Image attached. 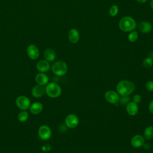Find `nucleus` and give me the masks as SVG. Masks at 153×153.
<instances>
[{
    "instance_id": "obj_1",
    "label": "nucleus",
    "mask_w": 153,
    "mask_h": 153,
    "mask_svg": "<svg viewBox=\"0 0 153 153\" xmlns=\"http://www.w3.org/2000/svg\"><path fill=\"white\" fill-rule=\"evenodd\" d=\"M117 92L121 96H129L135 90L134 84L128 80H121L118 82L116 86Z\"/></svg>"
},
{
    "instance_id": "obj_2",
    "label": "nucleus",
    "mask_w": 153,
    "mask_h": 153,
    "mask_svg": "<svg viewBox=\"0 0 153 153\" xmlns=\"http://www.w3.org/2000/svg\"><path fill=\"white\" fill-rule=\"evenodd\" d=\"M119 27L121 30L125 32H130L134 30L136 27V23L133 18L130 16L123 17L119 22Z\"/></svg>"
},
{
    "instance_id": "obj_3",
    "label": "nucleus",
    "mask_w": 153,
    "mask_h": 153,
    "mask_svg": "<svg viewBox=\"0 0 153 153\" xmlns=\"http://www.w3.org/2000/svg\"><path fill=\"white\" fill-rule=\"evenodd\" d=\"M46 94L51 98H56L62 93L61 87L55 82H50L45 88Z\"/></svg>"
},
{
    "instance_id": "obj_4",
    "label": "nucleus",
    "mask_w": 153,
    "mask_h": 153,
    "mask_svg": "<svg viewBox=\"0 0 153 153\" xmlns=\"http://www.w3.org/2000/svg\"><path fill=\"white\" fill-rule=\"evenodd\" d=\"M53 72L57 76H63L68 71V66L66 63L63 61H57L53 63L51 66Z\"/></svg>"
},
{
    "instance_id": "obj_5",
    "label": "nucleus",
    "mask_w": 153,
    "mask_h": 153,
    "mask_svg": "<svg viewBox=\"0 0 153 153\" xmlns=\"http://www.w3.org/2000/svg\"><path fill=\"white\" fill-rule=\"evenodd\" d=\"M17 106L22 111H26L30 108V100L25 96H20L16 100Z\"/></svg>"
},
{
    "instance_id": "obj_6",
    "label": "nucleus",
    "mask_w": 153,
    "mask_h": 153,
    "mask_svg": "<svg viewBox=\"0 0 153 153\" xmlns=\"http://www.w3.org/2000/svg\"><path fill=\"white\" fill-rule=\"evenodd\" d=\"M65 123L66 127L68 128H74L76 127L79 124V118L76 115L74 114H70L66 117Z\"/></svg>"
},
{
    "instance_id": "obj_7",
    "label": "nucleus",
    "mask_w": 153,
    "mask_h": 153,
    "mask_svg": "<svg viewBox=\"0 0 153 153\" xmlns=\"http://www.w3.org/2000/svg\"><path fill=\"white\" fill-rule=\"evenodd\" d=\"M38 136L42 140H48L51 136V130L47 125H42L38 129Z\"/></svg>"
},
{
    "instance_id": "obj_8",
    "label": "nucleus",
    "mask_w": 153,
    "mask_h": 153,
    "mask_svg": "<svg viewBox=\"0 0 153 153\" xmlns=\"http://www.w3.org/2000/svg\"><path fill=\"white\" fill-rule=\"evenodd\" d=\"M120 95L113 90H108L105 93V98L107 102L111 104H117L119 102Z\"/></svg>"
},
{
    "instance_id": "obj_9",
    "label": "nucleus",
    "mask_w": 153,
    "mask_h": 153,
    "mask_svg": "<svg viewBox=\"0 0 153 153\" xmlns=\"http://www.w3.org/2000/svg\"><path fill=\"white\" fill-rule=\"evenodd\" d=\"M145 142V139L140 134H136L133 136L130 140L131 146L135 148H139L143 146Z\"/></svg>"
},
{
    "instance_id": "obj_10",
    "label": "nucleus",
    "mask_w": 153,
    "mask_h": 153,
    "mask_svg": "<svg viewBox=\"0 0 153 153\" xmlns=\"http://www.w3.org/2000/svg\"><path fill=\"white\" fill-rule=\"evenodd\" d=\"M26 52L28 57L32 60L38 59L39 56V51L38 47L33 44H30L27 47Z\"/></svg>"
},
{
    "instance_id": "obj_11",
    "label": "nucleus",
    "mask_w": 153,
    "mask_h": 153,
    "mask_svg": "<svg viewBox=\"0 0 153 153\" xmlns=\"http://www.w3.org/2000/svg\"><path fill=\"white\" fill-rule=\"evenodd\" d=\"M126 111L127 114L131 116L136 115L139 111V106L137 103L130 102L126 105Z\"/></svg>"
},
{
    "instance_id": "obj_12",
    "label": "nucleus",
    "mask_w": 153,
    "mask_h": 153,
    "mask_svg": "<svg viewBox=\"0 0 153 153\" xmlns=\"http://www.w3.org/2000/svg\"><path fill=\"white\" fill-rule=\"evenodd\" d=\"M31 93L32 95L36 98L41 97L45 93V88L44 86L38 84L32 88Z\"/></svg>"
},
{
    "instance_id": "obj_13",
    "label": "nucleus",
    "mask_w": 153,
    "mask_h": 153,
    "mask_svg": "<svg viewBox=\"0 0 153 153\" xmlns=\"http://www.w3.org/2000/svg\"><path fill=\"white\" fill-rule=\"evenodd\" d=\"M36 68L38 71L42 73L47 72L50 68V63L45 60H41L38 61L36 65Z\"/></svg>"
},
{
    "instance_id": "obj_14",
    "label": "nucleus",
    "mask_w": 153,
    "mask_h": 153,
    "mask_svg": "<svg viewBox=\"0 0 153 153\" xmlns=\"http://www.w3.org/2000/svg\"><path fill=\"white\" fill-rule=\"evenodd\" d=\"M68 38L71 43L76 44L79 40V33L76 29H71L68 33Z\"/></svg>"
},
{
    "instance_id": "obj_15",
    "label": "nucleus",
    "mask_w": 153,
    "mask_h": 153,
    "mask_svg": "<svg viewBox=\"0 0 153 153\" xmlns=\"http://www.w3.org/2000/svg\"><path fill=\"white\" fill-rule=\"evenodd\" d=\"M138 28L142 33H148L152 30V26L149 22L146 21H142L139 24Z\"/></svg>"
},
{
    "instance_id": "obj_16",
    "label": "nucleus",
    "mask_w": 153,
    "mask_h": 153,
    "mask_svg": "<svg viewBox=\"0 0 153 153\" xmlns=\"http://www.w3.org/2000/svg\"><path fill=\"white\" fill-rule=\"evenodd\" d=\"M35 81L36 83L41 85H45L48 82V77L44 73H39L35 76Z\"/></svg>"
},
{
    "instance_id": "obj_17",
    "label": "nucleus",
    "mask_w": 153,
    "mask_h": 153,
    "mask_svg": "<svg viewBox=\"0 0 153 153\" xmlns=\"http://www.w3.org/2000/svg\"><path fill=\"white\" fill-rule=\"evenodd\" d=\"M30 111L32 114L37 115L41 112L43 109V105L39 102H36L30 106Z\"/></svg>"
},
{
    "instance_id": "obj_18",
    "label": "nucleus",
    "mask_w": 153,
    "mask_h": 153,
    "mask_svg": "<svg viewBox=\"0 0 153 153\" xmlns=\"http://www.w3.org/2000/svg\"><path fill=\"white\" fill-rule=\"evenodd\" d=\"M44 56L45 60L49 62H53L56 59V53L55 51L50 48H46L44 53Z\"/></svg>"
},
{
    "instance_id": "obj_19",
    "label": "nucleus",
    "mask_w": 153,
    "mask_h": 153,
    "mask_svg": "<svg viewBox=\"0 0 153 153\" xmlns=\"http://www.w3.org/2000/svg\"><path fill=\"white\" fill-rule=\"evenodd\" d=\"M143 137L146 140H150L153 138V126H149L145 128Z\"/></svg>"
},
{
    "instance_id": "obj_20",
    "label": "nucleus",
    "mask_w": 153,
    "mask_h": 153,
    "mask_svg": "<svg viewBox=\"0 0 153 153\" xmlns=\"http://www.w3.org/2000/svg\"><path fill=\"white\" fill-rule=\"evenodd\" d=\"M28 117H29L28 112L26 111H22L20 112L17 116L18 120L21 123H23L27 121V120L28 119Z\"/></svg>"
},
{
    "instance_id": "obj_21",
    "label": "nucleus",
    "mask_w": 153,
    "mask_h": 153,
    "mask_svg": "<svg viewBox=\"0 0 153 153\" xmlns=\"http://www.w3.org/2000/svg\"><path fill=\"white\" fill-rule=\"evenodd\" d=\"M153 65V58L152 57H146L142 63L143 66L146 69L150 68Z\"/></svg>"
},
{
    "instance_id": "obj_22",
    "label": "nucleus",
    "mask_w": 153,
    "mask_h": 153,
    "mask_svg": "<svg viewBox=\"0 0 153 153\" xmlns=\"http://www.w3.org/2000/svg\"><path fill=\"white\" fill-rule=\"evenodd\" d=\"M138 33L136 30H133L128 35V39L131 42H134L137 40Z\"/></svg>"
},
{
    "instance_id": "obj_23",
    "label": "nucleus",
    "mask_w": 153,
    "mask_h": 153,
    "mask_svg": "<svg viewBox=\"0 0 153 153\" xmlns=\"http://www.w3.org/2000/svg\"><path fill=\"white\" fill-rule=\"evenodd\" d=\"M118 13V7L116 5H113L111 7L109 10V13L111 16L115 17L117 15Z\"/></svg>"
},
{
    "instance_id": "obj_24",
    "label": "nucleus",
    "mask_w": 153,
    "mask_h": 153,
    "mask_svg": "<svg viewBox=\"0 0 153 153\" xmlns=\"http://www.w3.org/2000/svg\"><path fill=\"white\" fill-rule=\"evenodd\" d=\"M130 102V98L129 96H124L120 97L119 102L122 105H126Z\"/></svg>"
},
{
    "instance_id": "obj_25",
    "label": "nucleus",
    "mask_w": 153,
    "mask_h": 153,
    "mask_svg": "<svg viewBox=\"0 0 153 153\" xmlns=\"http://www.w3.org/2000/svg\"><path fill=\"white\" fill-rule=\"evenodd\" d=\"M145 88L149 91H153V81H149L145 84Z\"/></svg>"
},
{
    "instance_id": "obj_26",
    "label": "nucleus",
    "mask_w": 153,
    "mask_h": 153,
    "mask_svg": "<svg viewBox=\"0 0 153 153\" xmlns=\"http://www.w3.org/2000/svg\"><path fill=\"white\" fill-rule=\"evenodd\" d=\"M132 99H133V102H134V103L138 104V103H139L140 102V101L142 100V97H141V96H140V94H134V95L133 96Z\"/></svg>"
},
{
    "instance_id": "obj_27",
    "label": "nucleus",
    "mask_w": 153,
    "mask_h": 153,
    "mask_svg": "<svg viewBox=\"0 0 153 153\" xmlns=\"http://www.w3.org/2000/svg\"><path fill=\"white\" fill-rule=\"evenodd\" d=\"M148 109H149V111L153 114V100H152L149 103V105H148Z\"/></svg>"
},
{
    "instance_id": "obj_28",
    "label": "nucleus",
    "mask_w": 153,
    "mask_h": 153,
    "mask_svg": "<svg viewBox=\"0 0 153 153\" xmlns=\"http://www.w3.org/2000/svg\"><path fill=\"white\" fill-rule=\"evenodd\" d=\"M143 148L144 149H145L146 151H149L151 149V145L149 143H144V144L143 145Z\"/></svg>"
},
{
    "instance_id": "obj_29",
    "label": "nucleus",
    "mask_w": 153,
    "mask_h": 153,
    "mask_svg": "<svg viewBox=\"0 0 153 153\" xmlns=\"http://www.w3.org/2000/svg\"><path fill=\"white\" fill-rule=\"evenodd\" d=\"M137 2H139V3H145L148 0H136Z\"/></svg>"
},
{
    "instance_id": "obj_30",
    "label": "nucleus",
    "mask_w": 153,
    "mask_h": 153,
    "mask_svg": "<svg viewBox=\"0 0 153 153\" xmlns=\"http://www.w3.org/2000/svg\"><path fill=\"white\" fill-rule=\"evenodd\" d=\"M150 7L153 10V0H151V1L150 2Z\"/></svg>"
}]
</instances>
